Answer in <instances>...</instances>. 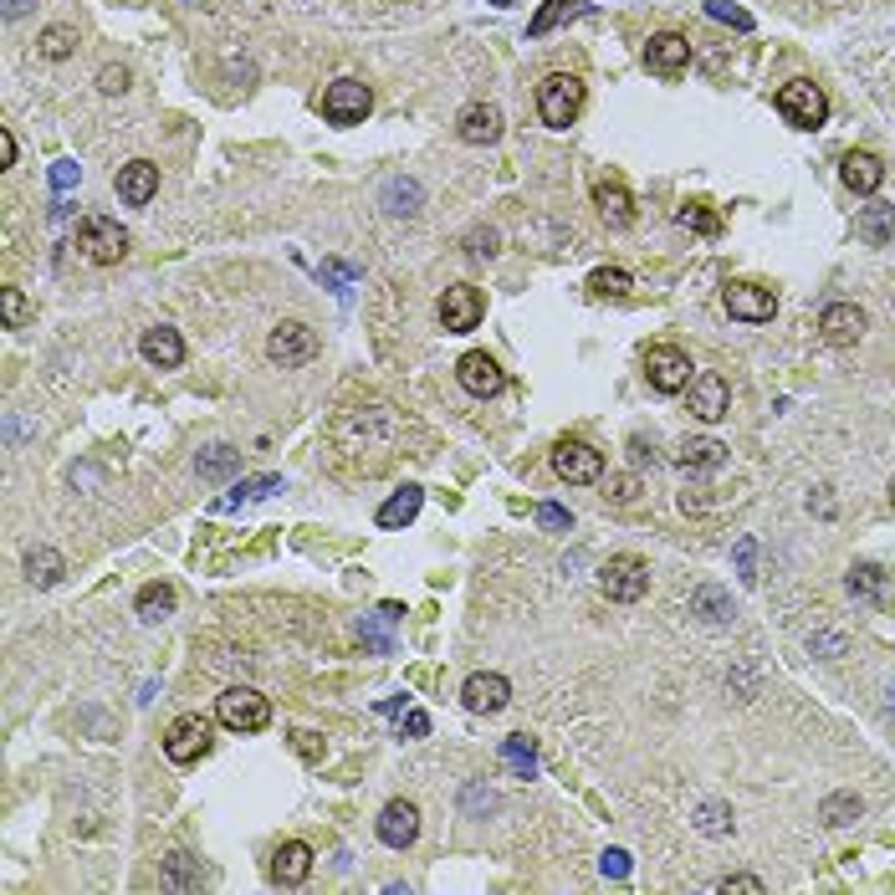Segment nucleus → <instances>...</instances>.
I'll use <instances>...</instances> for the list:
<instances>
[{"label":"nucleus","instance_id":"1","mask_svg":"<svg viewBox=\"0 0 895 895\" xmlns=\"http://www.w3.org/2000/svg\"><path fill=\"white\" fill-rule=\"evenodd\" d=\"M215 722L231 727V732H261L266 722H272V701H266L261 691H251V686H226L220 701H215Z\"/></svg>","mask_w":895,"mask_h":895},{"label":"nucleus","instance_id":"2","mask_svg":"<svg viewBox=\"0 0 895 895\" xmlns=\"http://www.w3.org/2000/svg\"><path fill=\"white\" fill-rule=\"evenodd\" d=\"M77 251H82V261H93V266H118L128 256V231L118 226V220H108V215H87L77 226Z\"/></svg>","mask_w":895,"mask_h":895},{"label":"nucleus","instance_id":"3","mask_svg":"<svg viewBox=\"0 0 895 895\" xmlns=\"http://www.w3.org/2000/svg\"><path fill=\"white\" fill-rule=\"evenodd\" d=\"M537 113H543L548 128H568L578 113H584V82L573 72H553L543 87H537Z\"/></svg>","mask_w":895,"mask_h":895},{"label":"nucleus","instance_id":"4","mask_svg":"<svg viewBox=\"0 0 895 895\" xmlns=\"http://www.w3.org/2000/svg\"><path fill=\"white\" fill-rule=\"evenodd\" d=\"M599 589H604L614 604H635V599H645V589H650V563L635 558V553L609 558V563L599 568Z\"/></svg>","mask_w":895,"mask_h":895},{"label":"nucleus","instance_id":"5","mask_svg":"<svg viewBox=\"0 0 895 895\" xmlns=\"http://www.w3.org/2000/svg\"><path fill=\"white\" fill-rule=\"evenodd\" d=\"M778 113H783L793 128H819V123L829 118V98H824L819 82L793 77V82H783V93H778Z\"/></svg>","mask_w":895,"mask_h":895},{"label":"nucleus","instance_id":"6","mask_svg":"<svg viewBox=\"0 0 895 895\" xmlns=\"http://www.w3.org/2000/svg\"><path fill=\"white\" fill-rule=\"evenodd\" d=\"M210 737H215V727L205 722V716H195V711L174 716L169 732H164V752H169V763H179V768L200 763V757L210 752Z\"/></svg>","mask_w":895,"mask_h":895},{"label":"nucleus","instance_id":"7","mask_svg":"<svg viewBox=\"0 0 895 895\" xmlns=\"http://www.w3.org/2000/svg\"><path fill=\"white\" fill-rule=\"evenodd\" d=\"M369 108H374V93H369V87L358 82V77H338V82H328V93H323V118H328V123H338V128L364 123Z\"/></svg>","mask_w":895,"mask_h":895},{"label":"nucleus","instance_id":"8","mask_svg":"<svg viewBox=\"0 0 895 895\" xmlns=\"http://www.w3.org/2000/svg\"><path fill=\"white\" fill-rule=\"evenodd\" d=\"M553 471H558L563 481H573V486H589V481H599V476H604V456L594 451L589 440L563 435V440L553 445Z\"/></svg>","mask_w":895,"mask_h":895},{"label":"nucleus","instance_id":"9","mask_svg":"<svg viewBox=\"0 0 895 895\" xmlns=\"http://www.w3.org/2000/svg\"><path fill=\"white\" fill-rule=\"evenodd\" d=\"M645 379H650V389H655V394H681L696 374H691V358H686L681 348L655 343V348L645 353Z\"/></svg>","mask_w":895,"mask_h":895},{"label":"nucleus","instance_id":"10","mask_svg":"<svg viewBox=\"0 0 895 895\" xmlns=\"http://www.w3.org/2000/svg\"><path fill=\"white\" fill-rule=\"evenodd\" d=\"M312 353H318V333H312L307 323H282V328H272V338H266V358H272L277 369H302Z\"/></svg>","mask_w":895,"mask_h":895},{"label":"nucleus","instance_id":"11","mask_svg":"<svg viewBox=\"0 0 895 895\" xmlns=\"http://www.w3.org/2000/svg\"><path fill=\"white\" fill-rule=\"evenodd\" d=\"M481 312H486L481 287L456 282V287H445V297H440V328H445V333H471V328L481 323Z\"/></svg>","mask_w":895,"mask_h":895},{"label":"nucleus","instance_id":"12","mask_svg":"<svg viewBox=\"0 0 895 895\" xmlns=\"http://www.w3.org/2000/svg\"><path fill=\"white\" fill-rule=\"evenodd\" d=\"M686 410H691L696 420L716 425V420L732 410V389H727V379H722V374H696V379L686 384Z\"/></svg>","mask_w":895,"mask_h":895},{"label":"nucleus","instance_id":"13","mask_svg":"<svg viewBox=\"0 0 895 895\" xmlns=\"http://www.w3.org/2000/svg\"><path fill=\"white\" fill-rule=\"evenodd\" d=\"M722 302H727V312L737 323H773V312H778L773 287H757V282H732L722 292Z\"/></svg>","mask_w":895,"mask_h":895},{"label":"nucleus","instance_id":"14","mask_svg":"<svg viewBox=\"0 0 895 895\" xmlns=\"http://www.w3.org/2000/svg\"><path fill=\"white\" fill-rule=\"evenodd\" d=\"M844 584H849L855 599H870L875 609H895V573L880 568V563H855Z\"/></svg>","mask_w":895,"mask_h":895},{"label":"nucleus","instance_id":"15","mask_svg":"<svg viewBox=\"0 0 895 895\" xmlns=\"http://www.w3.org/2000/svg\"><path fill=\"white\" fill-rule=\"evenodd\" d=\"M819 333H824V343H834V348L860 343V338H865V312H860L855 302H829L824 318H819Z\"/></svg>","mask_w":895,"mask_h":895},{"label":"nucleus","instance_id":"16","mask_svg":"<svg viewBox=\"0 0 895 895\" xmlns=\"http://www.w3.org/2000/svg\"><path fill=\"white\" fill-rule=\"evenodd\" d=\"M461 701H466V711H502L507 701H512V686H507V676H497V670H476V676L461 686Z\"/></svg>","mask_w":895,"mask_h":895},{"label":"nucleus","instance_id":"17","mask_svg":"<svg viewBox=\"0 0 895 895\" xmlns=\"http://www.w3.org/2000/svg\"><path fill=\"white\" fill-rule=\"evenodd\" d=\"M415 834H420V809H415V803H405V798L384 803V814H379V839H384L389 849H410Z\"/></svg>","mask_w":895,"mask_h":895},{"label":"nucleus","instance_id":"18","mask_svg":"<svg viewBox=\"0 0 895 895\" xmlns=\"http://www.w3.org/2000/svg\"><path fill=\"white\" fill-rule=\"evenodd\" d=\"M456 379H461V389L466 394H476V399H491V394H502V369H497V358H486V353H466L461 364H456Z\"/></svg>","mask_w":895,"mask_h":895},{"label":"nucleus","instance_id":"19","mask_svg":"<svg viewBox=\"0 0 895 895\" xmlns=\"http://www.w3.org/2000/svg\"><path fill=\"white\" fill-rule=\"evenodd\" d=\"M154 195H159V164L133 159V164L118 169V200L123 205H149Z\"/></svg>","mask_w":895,"mask_h":895},{"label":"nucleus","instance_id":"20","mask_svg":"<svg viewBox=\"0 0 895 895\" xmlns=\"http://www.w3.org/2000/svg\"><path fill=\"white\" fill-rule=\"evenodd\" d=\"M686 62H691V41H686L681 31H655V36H650V47H645V67H650V72H665V77H670V72H681Z\"/></svg>","mask_w":895,"mask_h":895},{"label":"nucleus","instance_id":"21","mask_svg":"<svg viewBox=\"0 0 895 895\" xmlns=\"http://www.w3.org/2000/svg\"><path fill=\"white\" fill-rule=\"evenodd\" d=\"M839 179L855 195H875L880 185H885V164L875 159V154H865V149H849L844 159H839Z\"/></svg>","mask_w":895,"mask_h":895},{"label":"nucleus","instance_id":"22","mask_svg":"<svg viewBox=\"0 0 895 895\" xmlns=\"http://www.w3.org/2000/svg\"><path fill=\"white\" fill-rule=\"evenodd\" d=\"M594 205H599V215L609 220L614 231L635 226V200H630V190H624L619 179H599V185H594Z\"/></svg>","mask_w":895,"mask_h":895},{"label":"nucleus","instance_id":"23","mask_svg":"<svg viewBox=\"0 0 895 895\" xmlns=\"http://www.w3.org/2000/svg\"><path fill=\"white\" fill-rule=\"evenodd\" d=\"M456 133H461L466 144H497V139H502V113L491 108V103H471V108H461Z\"/></svg>","mask_w":895,"mask_h":895},{"label":"nucleus","instance_id":"24","mask_svg":"<svg viewBox=\"0 0 895 895\" xmlns=\"http://www.w3.org/2000/svg\"><path fill=\"white\" fill-rule=\"evenodd\" d=\"M139 353L149 358L154 369H179V358H185V338H179L174 328H144V338H139Z\"/></svg>","mask_w":895,"mask_h":895},{"label":"nucleus","instance_id":"25","mask_svg":"<svg viewBox=\"0 0 895 895\" xmlns=\"http://www.w3.org/2000/svg\"><path fill=\"white\" fill-rule=\"evenodd\" d=\"M312 875V849L302 839H287L277 844V855H272V880L277 885H302Z\"/></svg>","mask_w":895,"mask_h":895},{"label":"nucleus","instance_id":"26","mask_svg":"<svg viewBox=\"0 0 895 895\" xmlns=\"http://www.w3.org/2000/svg\"><path fill=\"white\" fill-rule=\"evenodd\" d=\"M670 461H676L681 471H716V466L727 461V445H722V440H681Z\"/></svg>","mask_w":895,"mask_h":895},{"label":"nucleus","instance_id":"27","mask_svg":"<svg viewBox=\"0 0 895 895\" xmlns=\"http://www.w3.org/2000/svg\"><path fill=\"white\" fill-rule=\"evenodd\" d=\"M420 502H425V491H420V486L394 491V497L379 507V527H410V522L420 517Z\"/></svg>","mask_w":895,"mask_h":895},{"label":"nucleus","instance_id":"28","mask_svg":"<svg viewBox=\"0 0 895 895\" xmlns=\"http://www.w3.org/2000/svg\"><path fill=\"white\" fill-rule=\"evenodd\" d=\"M272 491H282V476H251V481L231 486L226 497L215 502V512H236V507H246V502H261V497H272Z\"/></svg>","mask_w":895,"mask_h":895},{"label":"nucleus","instance_id":"29","mask_svg":"<svg viewBox=\"0 0 895 895\" xmlns=\"http://www.w3.org/2000/svg\"><path fill=\"white\" fill-rule=\"evenodd\" d=\"M62 568H67V563H62L57 548H31V553H26V578H31L36 589H52L57 578H62Z\"/></svg>","mask_w":895,"mask_h":895},{"label":"nucleus","instance_id":"30","mask_svg":"<svg viewBox=\"0 0 895 895\" xmlns=\"http://www.w3.org/2000/svg\"><path fill=\"white\" fill-rule=\"evenodd\" d=\"M236 466H241L236 445H210V451H200V461H195V471H200L205 481H226Z\"/></svg>","mask_w":895,"mask_h":895},{"label":"nucleus","instance_id":"31","mask_svg":"<svg viewBox=\"0 0 895 895\" xmlns=\"http://www.w3.org/2000/svg\"><path fill=\"white\" fill-rule=\"evenodd\" d=\"M860 236H865L870 246H885V241L895 236V205H870V210L860 215Z\"/></svg>","mask_w":895,"mask_h":895},{"label":"nucleus","instance_id":"32","mask_svg":"<svg viewBox=\"0 0 895 895\" xmlns=\"http://www.w3.org/2000/svg\"><path fill=\"white\" fill-rule=\"evenodd\" d=\"M691 614H701L706 624H727V614H732V599L716 589V584H706V589H696L691 594Z\"/></svg>","mask_w":895,"mask_h":895},{"label":"nucleus","instance_id":"33","mask_svg":"<svg viewBox=\"0 0 895 895\" xmlns=\"http://www.w3.org/2000/svg\"><path fill=\"white\" fill-rule=\"evenodd\" d=\"M860 809H865L860 793H829V798H824V809H819V819L834 824V829H844V824H855V819H860Z\"/></svg>","mask_w":895,"mask_h":895},{"label":"nucleus","instance_id":"34","mask_svg":"<svg viewBox=\"0 0 895 895\" xmlns=\"http://www.w3.org/2000/svg\"><path fill=\"white\" fill-rule=\"evenodd\" d=\"M502 757H507V768H512L517 778H532V773H537V747H532V737H522V732L502 742Z\"/></svg>","mask_w":895,"mask_h":895},{"label":"nucleus","instance_id":"35","mask_svg":"<svg viewBox=\"0 0 895 895\" xmlns=\"http://www.w3.org/2000/svg\"><path fill=\"white\" fill-rule=\"evenodd\" d=\"M584 11H589V6H578V0H548V6H543V11L532 16L527 36H548V31H553V26L563 21V16H584Z\"/></svg>","mask_w":895,"mask_h":895},{"label":"nucleus","instance_id":"36","mask_svg":"<svg viewBox=\"0 0 895 895\" xmlns=\"http://www.w3.org/2000/svg\"><path fill=\"white\" fill-rule=\"evenodd\" d=\"M169 609H174V589H169V584H144V589H139V619L159 624Z\"/></svg>","mask_w":895,"mask_h":895},{"label":"nucleus","instance_id":"37","mask_svg":"<svg viewBox=\"0 0 895 895\" xmlns=\"http://www.w3.org/2000/svg\"><path fill=\"white\" fill-rule=\"evenodd\" d=\"M72 47H77V31H72V26H47V31H41V57H47V62L72 57Z\"/></svg>","mask_w":895,"mask_h":895},{"label":"nucleus","instance_id":"38","mask_svg":"<svg viewBox=\"0 0 895 895\" xmlns=\"http://www.w3.org/2000/svg\"><path fill=\"white\" fill-rule=\"evenodd\" d=\"M681 226H686V231H696V236H722V215L691 200V205H681Z\"/></svg>","mask_w":895,"mask_h":895},{"label":"nucleus","instance_id":"39","mask_svg":"<svg viewBox=\"0 0 895 895\" xmlns=\"http://www.w3.org/2000/svg\"><path fill=\"white\" fill-rule=\"evenodd\" d=\"M589 287H594L599 297H624L635 282H630V272H619V266H599V272L589 277Z\"/></svg>","mask_w":895,"mask_h":895},{"label":"nucleus","instance_id":"40","mask_svg":"<svg viewBox=\"0 0 895 895\" xmlns=\"http://www.w3.org/2000/svg\"><path fill=\"white\" fill-rule=\"evenodd\" d=\"M696 829L701 834H727L732 829V809H727V803H701V809H696Z\"/></svg>","mask_w":895,"mask_h":895},{"label":"nucleus","instance_id":"41","mask_svg":"<svg viewBox=\"0 0 895 895\" xmlns=\"http://www.w3.org/2000/svg\"><path fill=\"white\" fill-rule=\"evenodd\" d=\"M706 16H711V21H727V26H737V31L752 26V16H747L742 6H727V0H706Z\"/></svg>","mask_w":895,"mask_h":895},{"label":"nucleus","instance_id":"42","mask_svg":"<svg viewBox=\"0 0 895 895\" xmlns=\"http://www.w3.org/2000/svg\"><path fill=\"white\" fill-rule=\"evenodd\" d=\"M0 318H6V328H21V323H26V297H21L16 287L0 292Z\"/></svg>","mask_w":895,"mask_h":895},{"label":"nucleus","instance_id":"43","mask_svg":"<svg viewBox=\"0 0 895 895\" xmlns=\"http://www.w3.org/2000/svg\"><path fill=\"white\" fill-rule=\"evenodd\" d=\"M604 497H609V502H619V507H630V502L640 497V476H614Z\"/></svg>","mask_w":895,"mask_h":895},{"label":"nucleus","instance_id":"44","mask_svg":"<svg viewBox=\"0 0 895 895\" xmlns=\"http://www.w3.org/2000/svg\"><path fill=\"white\" fill-rule=\"evenodd\" d=\"M389 210H394V215H415V210H420V190H415V185H394V190H389Z\"/></svg>","mask_w":895,"mask_h":895},{"label":"nucleus","instance_id":"45","mask_svg":"<svg viewBox=\"0 0 895 895\" xmlns=\"http://www.w3.org/2000/svg\"><path fill=\"white\" fill-rule=\"evenodd\" d=\"M497 246H502L497 231H471V236H466V251H471V256H497Z\"/></svg>","mask_w":895,"mask_h":895},{"label":"nucleus","instance_id":"46","mask_svg":"<svg viewBox=\"0 0 895 895\" xmlns=\"http://www.w3.org/2000/svg\"><path fill=\"white\" fill-rule=\"evenodd\" d=\"M292 747L307 757V763H318V757H323V737L318 732H292Z\"/></svg>","mask_w":895,"mask_h":895},{"label":"nucleus","instance_id":"47","mask_svg":"<svg viewBox=\"0 0 895 895\" xmlns=\"http://www.w3.org/2000/svg\"><path fill=\"white\" fill-rule=\"evenodd\" d=\"M399 614H405V609H399V604H379V624H394V619H399ZM364 640H369V645H379V650H384V635H379V630H374V624H364Z\"/></svg>","mask_w":895,"mask_h":895},{"label":"nucleus","instance_id":"48","mask_svg":"<svg viewBox=\"0 0 895 895\" xmlns=\"http://www.w3.org/2000/svg\"><path fill=\"white\" fill-rule=\"evenodd\" d=\"M599 870H604V875H614V880H624V875H630V855H624V849H604Z\"/></svg>","mask_w":895,"mask_h":895},{"label":"nucleus","instance_id":"49","mask_svg":"<svg viewBox=\"0 0 895 895\" xmlns=\"http://www.w3.org/2000/svg\"><path fill=\"white\" fill-rule=\"evenodd\" d=\"M722 890H727V895H732V890H737V895H763V880H757V875H727Z\"/></svg>","mask_w":895,"mask_h":895},{"label":"nucleus","instance_id":"50","mask_svg":"<svg viewBox=\"0 0 895 895\" xmlns=\"http://www.w3.org/2000/svg\"><path fill=\"white\" fill-rule=\"evenodd\" d=\"M98 87H103V93H123V87H128V67H103Z\"/></svg>","mask_w":895,"mask_h":895},{"label":"nucleus","instance_id":"51","mask_svg":"<svg viewBox=\"0 0 895 895\" xmlns=\"http://www.w3.org/2000/svg\"><path fill=\"white\" fill-rule=\"evenodd\" d=\"M164 885H200V880L185 870V855H169V875H164Z\"/></svg>","mask_w":895,"mask_h":895},{"label":"nucleus","instance_id":"52","mask_svg":"<svg viewBox=\"0 0 895 895\" xmlns=\"http://www.w3.org/2000/svg\"><path fill=\"white\" fill-rule=\"evenodd\" d=\"M537 522H543V527H568V512L553 507V502H543V507H537Z\"/></svg>","mask_w":895,"mask_h":895},{"label":"nucleus","instance_id":"53","mask_svg":"<svg viewBox=\"0 0 895 895\" xmlns=\"http://www.w3.org/2000/svg\"><path fill=\"white\" fill-rule=\"evenodd\" d=\"M399 727H405L410 737H425V732H430V716H425V711H410V716H405V722H399Z\"/></svg>","mask_w":895,"mask_h":895},{"label":"nucleus","instance_id":"54","mask_svg":"<svg viewBox=\"0 0 895 895\" xmlns=\"http://www.w3.org/2000/svg\"><path fill=\"white\" fill-rule=\"evenodd\" d=\"M0 164H16V139H11V128H0Z\"/></svg>","mask_w":895,"mask_h":895},{"label":"nucleus","instance_id":"55","mask_svg":"<svg viewBox=\"0 0 895 895\" xmlns=\"http://www.w3.org/2000/svg\"><path fill=\"white\" fill-rule=\"evenodd\" d=\"M72 179H77V164H67V159H62V164L52 169V185H57V190H67Z\"/></svg>","mask_w":895,"mask_h":895},{"label":"nucleus","instance_id":"56","mask_svg":"<svg viewBox=\"0 0 895 895\" xmlns=\"http://www.w3.org/2000/svg\"><path fill=\"white\" fill-rule=\"evenodd\" d=\"M21 11H26V0H6V16H11V21H16Z\"/></svg>","mask_w":895,"mask_h":895},{"label":"nucleus","instance_id":"57","mask_svg":"<svg viewBox=\"0 0 895 895\" xmlns=\"http://www.w3.org/2000/svg\"><path fill=\"white\" fill-rule=\"evenodd\" d=\"M890 507H895V481H890Z\"/></svg>","mask_w":895,"mask_h":895},{"label":"nucleus","instance_id":"58","mask_svg":"<svg viewBox=\"0 0 895 895\" xmlns=\"http://www.w3.org/2000/svg\"><path fill=\"white\" fill-rule=\"evenodd\" d=\"M491 6H512V0H491Z\"/></svg>","mask_w":895,"mask_h":895}]
</instances>
